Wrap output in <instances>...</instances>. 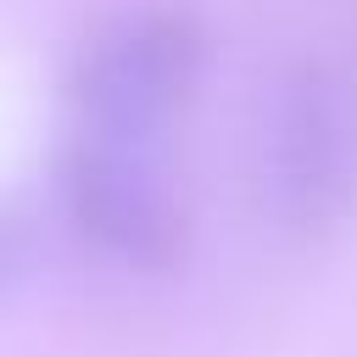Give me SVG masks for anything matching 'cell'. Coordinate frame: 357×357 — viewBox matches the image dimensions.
Masks as SVG:
<instances>
[{"label":"cell","mask_w":357,"mask_h":357,"mask_svg":"<svg viewBox=\"0 0 357 357\" xmlns=\"http://www.w3.org/2000/svg\"><path fill=\"white\" fill-rule=\"evenodd\" d=\"M206 61L212 39L190 6H151L112 22L73 67L78 134L156 151L173 117L195 100Z\"/></svg>","instance_id":"1"},{"label":"cell","mask_w":357,"mask_h":357,"mask_svg":"<svg viewBox=\"0 0 357 357\" xmlns=\"http://www.w3.org/2000/svg\"><path fill=\"white\" fill-rule=\"evenodd\" d=\"M262 184L284 234L324 240L357 212V89L329 61H290L268 100Z\"/></svg>","instance_id":"2"},{"label":"cell","mask_w":357,"mask_h":357,"mask_svg":"<svg viewBox=\"0 0 357 357\" xmlns=\"http://www.w3.org/2000/svg\"><path fill=\"white\" fill-rule=\"evenodd\" d=\"M61 218L95 257L128 273H173L190 257V212L167 190L156 151L78 134L61 151Z\"/></svg>","instance_id":"3"},{"label":"cell","mask_w":357,"mask_h":357,"mask_svg":"<svg viewBox=\"0 0 357 357\" xmlns=\"http://www.w3.org/2000/svg\"><path fill=\"white\" fill-rule=\"evenodd\" d=\"M22 257H28V229L11 218V212H0V290L17 279V268H22Z\"/></svg>","instance_id":"4"}]
</instances>
